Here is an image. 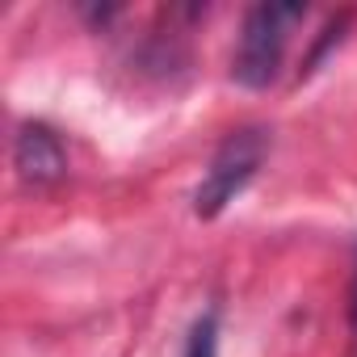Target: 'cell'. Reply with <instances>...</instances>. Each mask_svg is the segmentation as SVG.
Listing matches in <instances>:
<instances>
[{
  "instance_id": "8992f818",
  "label": "cell",
  "mask_w": 357,
  "mask_h": 357,
  "mask_svg": "<svg viewBox=\"0 0 357 357\" xmlns=\"http://www.w3.org/2000/svg\"><path fill=\"white\" fill-rule=\"evenodd\" d=\"M349 349L357 357V273H353V290H349Z\"/></svg>"
},
{
  "instance_id": "7a4b0ae2",
  "label": "cell",
  "mask_w": 357,
  "mask_h": 357,
  "mask_svg": "<svg viewBox=\"0 0 357 357\" xmlns=\"http://www.w3.org/2000/svg\"><path fill=\"white\" fill-rule=\"evenodd\" d=\"M265 155H269V135L261 126L231 130L219 143V151H215V160H211V168L202 176V185L194 190V215L198 219H219L244 194V185L257 176Z\"/></svg>"
},
{
  "instance_id": "3957f363",
  "label": "cell",
  "mask_w": 357,
  "mask_h": 357,
  "mask_svg": "<svg viewBox=\"0 0 357 357\" xmlns=\"http://www.w3.org/2000/svg\"><path fill=\"white\" fill-rule=\"evenodd\" d=\"M13 168L26 185H59L68 176V151L47 122H26L13 139Z\"/></svg>"
},
{
  "instance_id": "5b68a950",
  "label": "cell",
  "mask_w": 357,
  "mask_h": 357,
  "mask_svg": "<svg viewBox=\"0 0 357 357\" xmlns=\"http://www.w3.org/2000/svg\"><path fill=\"white\" fill-rule=\"evenodd\" d=\"M344 26H349V13H340V17H332V22L324 26L319 43L311 47V55H307V63H303V76H311V72L319 68V59H324V55H328V51H332V47L340 43V38H344Z\"/></svg>"
},
{
  "instance_id": "6da1fadb",
  "label": "cell",
  "mask_w": 357,
  "mask_h": 357,
  "mask_svg": "<svg viewBox=\"0 0 357 357\" xmlns=\"http://www.w3.org/2000/svg\"><path fill=\"white\" fill-rule=\"evenodd\" d=\"M303 17H307L303 5H257V9H248L244 30H240V47H236V59H231L236 84L269 89L282 72L290 26H298Z\"/></svg>"
},
{
  "instance_id": "277c9868",
  "label": "cell",
  "mask_w": 357,
  "mask_h": 357,
  "mask_svg": "<svg viewBox=\"0 0 357 357\" xmlns=\"http://www.w3.org/2000/svg\"><path fill=\"white\" fill-rule=\"evenodd\" d=\"M185 357H219V315H215V311H206V315L190 328Z\"/></svg>"
}]
</instances>
